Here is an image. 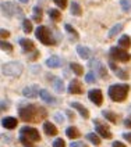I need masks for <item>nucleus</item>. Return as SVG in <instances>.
<instances>
[{"label": "nucleus", "mask_w": 131, "mask_h": 147, "mask_svg": "<svg viewBox=\"0 0 131 147\" xmlns=\"http://www.w3.org/2000/svg\"><path fill=\"white\" fill-rule=\"evenodd\" d=\"M115 72H116V75L120 78V79H128L130 76H128V74L126 72L124 69H120V68H116L115 69Z\"/></svg>", "instance_id": "33"}, {"label": "nucleus", "mask_w": 131, "mask_h": 147, "mask_svg": "<svg viewBox=\"0 0 131 147\" xmlns=\"http://www.w3.org/2000/svg\"><path fill=\"white\" fill-rule=\"evenodd\" d=\"M121 29H123V24H116L115 26L109 31V38H110V39H112V38H115L119 32H121Z\"/></svg>", "instance_id": "23"}, {"label": "nucleus", "mask_w": 131, "mask_h": 147, "mask_svg": "<svg viewBox=\"0 0 131 147\" xmlns=\"http://www.w3.org/2000/svg\"><path fill=\"white\" fill-rule=\"evenodd\" d=\"M112 147H126V146H124L121 142H115V143L112 144Z\"/></svg>", "instance_id": "42"}, {"label": "nucleus", "mask_w": 131, "mask_h": 147, "mask_svg": "<svg viewBox=\"0 0 131 147\" xmlns=\"http://www.w3.org/2000/svg\"><path fill=\"white\" fill-rule=\"evenodd\" d=\"M85 81L88 82V83H93V82L96 81V76H95V74L93 72H88L85 75Z\"/></svg>", "instance_id": "34"}, {"label": "nucleus", "mask_w": 131, "mask_h": 147, "mask_svg": "<svg viewBox=\"0 0 131 147\" xmlns=\"http://www.w3.org/2000/svg\"><path fill=\"white\" fill-rule=\"evenodd\" d=\"M66 135H67L70 139H78V138H80V131H78L75 126H70V128H67Z\"/></svg>", "instance_id": "21"}, {"label": "nucleus", "mask_w": 131, "mask_h": 147, "mask_svg": "<svg viewBox=\"0 0 131 147\" xmlns=\"http://www.w3.org/2000/svg\"><path fill=\"white\" fill-rule=\"evenodd\" d=\"M18 115L25 122H39L43 118H46L48 114L43 107H38L35 104H27V106L20 107Z\"/></svg>", "instance_id": "1"}, {"label": "nucleus", "mask_w": 131, "mask_h": 147, "mask_svg": "<svg viewBox=\"0 0 131 147\" xmlns=\"http://www.w3.org/2000/svg\"><path fill=\"white\" fill-rule=\"evenodd\" d=\"M43 131H45V133H46L48 136H55V135H57V128H56L52 122L43 123Z\"/></svg>", "instance_id": "17"}, {"label": "nucleus", "mask_w": 131, "mask_h": 147, "mask_svg": "<svg viewBox=\"0 0 131 147\" xmlns=\"http://www.w3.org/2000/svg\"><path fill=\"white\" fill-rule=\"evenodd\" d=\"M89 67L91 68H93V72L99 74V76H100V78H107L106 68H105V65H103L100 61H98V60H91Z\"/></svg>", "instance_id": "8"}, {"label": "nucleus", "mask_w": 131, "mask_h": 147, "mask_svg": "<svg viewBox=\"0 0 131 147\" xmlns=\"http://www.w3.org/2000/svg\"><path fill=\"white\" fill-rule=\"evenodd\" d=\"M64 28H66V31L70 33V35H73V40H74V42L78 40V33L75 32V29H74L71 25H70V24H66V25H64Z\"/></svg>", "instance_id": "30"}, {"label": "nucleus", "mask_w": 131, "mask_h": 147, "mask_svg": "<svg viewBox=\"0 0 131 147\" xmlns=\"http://www.w3.org/2000/svg\"><path fill=\"white\" fill-rule=\"evenodd\" d=\"M20 135H24V136H27V138H29L31 140H33V142H39V140H41V135H39V132L36 131L35 128L24 126V128H21Z\"/></svg>", "instance_id": "7"}, {"label": "nucleus", "mask_w": 131, "mask_h": 147, "mask_svg": "<svg viewBox=\"0 0 131 147\" xmlns=\"http://www.w3.org/2000/svg\"><path fill=\"white\" fill-rule=\"evenodd\" d=\"M17 123H18V121H17L14 117H6V118L1 121L3 128H6V129H14L17 126Z\"/></svg>", "instance_id": "13"}, {"label": "nucleus", "mask_w": 131, "mask_h": 147, "mask_svg": "<svg viewBox=\"0 0 131 147\" xmlns=\"http://www.w3.org/2000/svg\"><path fill=\"white\" fill-rule=\"evenodd\" d=\"M87 139L89 140L93 146H99L100 144V139H99L98 135H95V133H88L87 135Z\"/></svg>", "instance_id": "26"}, {"label": "nucleus", "mask_w": 131, "mask_h": 147, "mask_svg": "<svg viewBox=\"0 0 131 147\" xmlns=\"http://www.w3.org/2000/svg\"><path fill=\"white\" fill-rule=\"evenodd\" d=\"M32 11H33V20H35L36 22H41L42 21V8L38 7V6H35Z\"/></svg>", "instance_id": "28"}, {"label": "nucleus", "mask_w": 131, "mask_h": 147, "mask_svg": "<svg viewBox=\"0 0 131 147\" xmlns=\"http://www.w3.org/2000/svg\"><path fill=\"white\" fill-rule=\"evenodd\" d=\"M71 14H74V16H81L82 14V10L77 1H71Z\"/></svg>", "instance_id": "27"}, {"label": "nucleus", "mask_w": 131, "mask_h": 147, "mask_svg": "<svg viewBox=\"0 0 131 147\" xmlns=\"http://www.w3.org/2000/svg\"><path fill=\"white\" fill-rule=\"evenodd\" d=\"M41 90L38 89V86H35V85H32V86H27V88H24V90H23V94H24L25 97H36L38 96V93H39Z\"/></svg>", "instance_id": "12"}, {"label": "nucleus", "mask_w": 131, "mask_h": 147, "mask_svg": "<svg viewBox=\"0 0 131 147\" xmlns=\"http://www.w3.org/2000/svg\"><path fill=\"white\" fill-rule=\"evenodd\" d=\"M70 147H84V144H82V143H78V142H74V143L70 144Z\"/></svg>", "instance_id": "41"}, {"label": "nucleus", "mask_w": 131, "mask_h": 147, "mask_svg": "<svg viewBox=\"0 0 131 147\" xmlns=\"http://www.w3.org/2000/svg\"><path fill=\"white\" fill-rule=\"evenodd\" d=\"M1 11H3V14H6L7 17L23 16V10L20 7H17L16 4L11 3V1H3L1 3Z\"/></svg>", "instance_id": "6"}, {"label": "nucleus", "mask_w": 131, "mask_h": 147, "mask_svg": "<svg viewBox=\"0 0 131 147\" xmlns=\"http://www.w3.org/2000/svg\"><path fill=\"white\" fill-rule=\"evenodd\" d=\"M20 1H21V3H27L28 0H20Z\"/></svg>", "instance_id": "45"}, {"label": "nucleus", "mask_w": 131, "mask_h": 147, "mask_svg": "<svg viewBox=\"0 0 131 147\" xmlns=\"http://www.w3.org/2000/svg\"><path fill=\"white\" fill-rule=\"evenodd\" d=\"M20 45H21V47L25 53H31L35 50V45L29 39H20Z\"/></svg>", "instance_id": "15"}, {"label": "nucleus", "mask_w": 131, "mask_h": 147, "mask_svg": "<svg viewBox=\"0 0 131 147\" xmlns=\"http://www.w3.org/2000/svg\"><path fill=\"white\" fill-rule=\"evenodd\" d=\"M1 72L4 75H8V76H20L21 72H23V65L17 61H13V63H7L1 67Z\"/></svg>", "instance_id": "4"}, {"label": "nucleus", "mask_w": 131, "mask_h": 147, "mask_svg": "<svg viewBox=\"0 0 131 147\" xmlns=\"http://www.w3.org/2000/svg\"><path fill=\"white\" fill-rule=\"evenodd\" d=\"M109 56H110V60H113V61L127 63L131 60V56L126 50H121V47H112L109 51Z\"/></svg>", "instance_id": "5"}, {"label": "nucleus", "mask_w": 131, "mask_h": 147, "mask_svg": "<svg viewBox=\"0 0 131 147\" xmlns=\"http://www.w3.org/2000/svg\"><path fill=\"white\" fill-rule=\"evenodd\" d=\"M102 115L106 118L107 121H110L112 123H116V122H117V115L113 114L112 111H107V110H106V111H103V113H102Z\"/></svg>", "instance_id": "25"}, {"label": "nucleus", "mask_w": 131, "mask_h": 147, "mask_svg": "<svg viewBox=\"0 0 131 147\" xmlns=\"http://www.w3.org/2000/svg\"><path fill=\"white\" fill-rule=\"evenodd\" d=\"M1 38H3V39H4V38H8V32H7V31L1 29Z\"/></svg>", "instance_id": "44"}, {"label": "nucleus", "mask_w": 131, "mask_h": 147, "mask_svg": "<svg viewBox=\"0 0 131 147\" xmlns=\"http://www.w3.org/2000/svg\"><path fill=\"white\" fill-rule=\"evenodd\" d=\"M88 97L89 100L93 103V104H96V106H100L102 104V101H103V94H102V92L99 89H92L88 92Z\"/></svg>", "instance_id": "10"}, {"label": "nucleus", "mask_w": 131, "mask_h": 147, "mask_svg": "<svg viewBox=\"0 0 131 147\" xmlns=\"http://www.w3.org/2000/svg\"><path fill=\"white\" fill-rule=\"evenodd\" d=\"M35 35H36V39H39V42L43 43V45H46V46H52V45L56 43V40L53 39L52 32L49 31L48 26H43V25L38 26L36 31H35Z\"/></svg>", "instance_id": "3"}, {"label": "nucleus", "mask_w": 131, "mask_h": 147, "mask_svg": "<svg viewBox=\"0 0 131 147\" xmlns=\"http://www.w3.org/2000/svg\"><path fill=\"white\" fill-rule=\"evenodd\" d=\"M124 125H126L127 128H131V117L126 118V121H124Z\"/></svg>", "instance_id": "40"}, {"label": "nucleus", "mask_w": 131, "mask_h": 147, "mask_svg": "<svg viewBox=\"0 0 131 147\" xmlns=\"http://www.w3.org/2000/svg\"><path fill=\"white\" fill-rule=\"evenodd\" d=\"M119 46L121 47V49H128L131 46V39L130 36H127V35H124V36H121L120 39H119Z\"/></svg>", "instance_id": "20"}, {"label": "nucleus", "mask_w": 131, "mask_h": 147, "mask_svg": "<svg viewBox=\"0 0 131 147\" xmlns=\"http://www.w3.org/2000/svg\"><path fill=\"white\" fill-rule=\"evenodd\" d=\"M46 65L49 67V68H59V67L61 65V60L57 56H52V57H49L46 60Z\"/></svg>", "instance_id": "18"}, {"label": "nucleus", "mask_w": 131, "mask_h": 147, "mask_svg": "<svg viewBox=\"0 0 131 147\" xmlns=\"http://www.w3.org/2000/svg\"><path fill=\"white\" fill-rule=\"evenodd\" d=\"M55 119H56L59 123H63V122H64V118H63V115L60 114V113H56V114H55Z\"/></svg>", "instance_id": "39"}, {"label": "nucleus", "mask_w": 131, "mask_h": 147, "mask_svg": "<svg viewBox=\"0 0 131 147\" xmlns=\"http://www.w3.org/2000/svg\"><path fill=\"white\" fill-rule=\"evenodd\" d=\"M121 8H123L124 11H128V10L131 8L130 0H121Z\"/></svg>", "instance_id": "35"}, {"label": "nucleus", "mask_w": 131, "mask_h": 147, "mask_svg": "<svg viewBox=\"0 0 131 147\" xmlns=\"http://www.w3.org/2000/svg\"><path fill=\"white\" fill-rule=\"evenodd\" d=\"M49 16H50V18H52L55 22H59V21L61 20V14H60V11H59V10H56V8H52V10H49Z\"/></svg>", "instance_id": "24"}, {"label": "nucleus", "mask_w": 131, "mask_h": 147, "mask_svg": "<svg viewBox=\"0 0 131 147\" xmlns=\"http://www.w3.org/2000/svg\"><path fill=\"white\" fill-rule=\"evenodd\" d=\"M23 29H24L25 33H31L32 32V24L29 20H24L23 21Z\"/></svg>", "instance_id": "32"}, {"label": "nucleus", "mask_w": 131, "mask_h": 147, "mask_svg": "<svg viewBox=\"0 0 131 147\" xmlns=\"http://www.w3.org/2000/svg\"><path fill=\"white\" fill-rule=\"evenodd\" d=\"M77 53H78V56L84 60H87V58L91 57V50L87 47V46H77Z\"/></svg>", "instance_id": "19"}, {"label": "nucleus", "mask_w": 131, "mask_h": 147, "mask_svg": "<svg viewBox=\"0 0 131 147\" xmlns=\"http://www.w3.org/2000/svg\"><path fill=\"white\" fill-rule=\"evenodd\" d=\"M55 3H56L60 8H66V7H67V0H55Z\"/></svg>", "instance_id": "38"}, {"label": "nucleus", "mask_w": 131, "mask_h": 147, "mask_svg": "<svg viewBox=\"0 0 131 147\" xmlns=\"http://www.w3.org/2000/svg\"><path fill=\"white\" fill-rule=\"evenodd\" d=\"M53 147H66V143L63 139H56L53 142Z\"/></svg>", "instance_id": "37"}, {"label": "nucleus", "mask_w": 131, "mask_h": 147, "mask_svg": "<svg viewBox=\"0 0 131 147\" xmlns=\"http://www.w3.org/2000/svg\"><path fill=\"white\" fill-rule=\"evenodd\" d=\"M53 88L56 89V92H63V90H64L63 81H61V79H59V78H55V81H53Z\"/></svg>", "instance_id": "29"}, {"label": "nucleus", "mask_w": 131, "mask_h": 147, "mask_svg": "<svg viewBox=\"0 0 131 147\" xmlns=\"http://www.w3.org/2000/svg\"><path fill=\"white\" fill-rule=\"evenodd\" d=\"M20 142L23 143V146L24 147H35V142L31 140L29 138L24 136V135H20Z\"/></svg>", "instance_id": "22"}, {"label": "nucleus", "mask_w": 131, "mask_h": 147, "mask_svg": "<svg viewBox=\"0 0 131 147\" xmlns=\"http://www.w3.org/2000/svg\"><path fill=\"white\" fill-rule=\"evenodd\" d=\"M1 49L6 50V51H11V50H13V46H11L10 43H7L6 40H1Z\"/></svg>", "instance_id": "36"}, {"label": "nucleus", "mask_w": 131, "mask_h": 147, "mask_svg": "<svg viewBox=\"0 0 131 147\" xmlns=\"http://www.w3.org/2000/svg\"><path fill=\"white\" fill-rule=\"evenodd\" d=\"M124 139L127 140L128 143H131V133H124Z\"/></svg>", "instance_id": "43"}, {"label": "nucleus", "mask_w": 131, "mask_h": 147, "mask_svg": "<svg viewBox=\"0 0 131 147\" xmlns=\"http://www.w3.org/2000/svg\"><path fill=\"white\" fill-rule=\"evenodd\" d=\"M93 123L96 125V128H95V129H96V132H98L102 138H105V139H112V133H110L109 128H107L105 123H102L99 119H95V121H93Z\"/></svg>", "instance_id": "9"}, {"label": "nucleus", "mask_w": 131, "mask_h": 147, "mask_svg": "<svg viewBox=\"0 0 131 147\" xmlns=\"http://www.w3.org/2000/svg\"><path fill=\"white\" fill-rule=\"evenodd\" d=\"M68 93L70 94H81L82 93V85L78 79H73L68 85Z\"/></svg>", "instance_id": "11"}, {"label": "nucleus", "mask_w": 131, "mask_h": 147, "mask_svg": "<svg viewBox=\"0 0 131 147\" xmlns=\"http://www.w3.org/2000/svg\"><path fill=\"white\" fill-rule=\"evenodd\" d=\"M71 107H73V108H75V110L81 114L82 118H85V119H87V118H89V113H88V110L82 106V104L77 103V101H74V103H71Z\"/></svg>", "instance_id": "16"}, {"label": "nucleus", "mask_w": 131, "mask_h": 147, "mask_svg": "<svg viewBox=\"0 0 131 147\" xmlns=\"http://www.w3.org/2000/svg\"><path fill=\"white\" fill-rule=\"evenodd\" d=\"M128 90H130L128 85H112L109 88V97L113 101H117V103L124 101L127 98Z\"/></svg>", "instance_id": "2"}, {"label": "nucleus", "mask_w": 131, "mask_h": 147, "mask_svg": "<svg viewBox=\"0 0 131 147\" xmlns=\"http://www.w3.org/2000/svg\"><path fill=\"white\" fill-rule=\"evenodd\" d=\"M39 96H41V98L45 101V103H48V104H56V98L53 97L48 90L42 89L41 92H39Z\"/></svg>", "instance_id": "14"}, {"label": "nucleus", "mask_w": 131, "mask_h": 147, "mask_svg": "<svg viewBox=\"0 0 131 147\" xmlns=\"http://www.w3.org/2000/svg\"><path fill=\"white\" fill-rule=\"evenodd\" d=\"M70 67H71V69H73V72L75 74V75H82V72H84L82 67L80 65V64H77V63H71Z\"/></svg>", "instance_id": "31"}]
</instances>
